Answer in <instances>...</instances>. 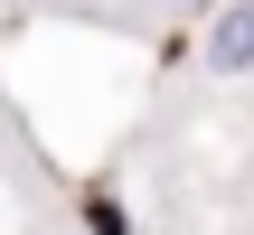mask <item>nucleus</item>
<instances>
[{
  "label": "nucleus",
  "instance_id": "1",
  "mask_svg": "<svg viewBox=\"0 0 254 235\" xmlns=\"http://www.w3.org/2000/svg\"><path fill=\"white\" fill-rule=\"evenodd\" d=\"M207 75H254V0H226L207 19Z\"/></svg>",
  "mask_w": 254,
  "mask_h": 235
},
{
  "label": "nucleus",
  "instance_id": "2",
  "mask_svg": "<svg viewBox=\"0 0 254 235\" xmlns=\"http://www.w3.org/2000/svg\"><path fill=\"white\" fill-rule=\"evenodd\" d=\"M160 9H207V0H160Z\"/></svg>",
  "mask_w": 254,
  "mask_h": 235
}]
</instances>
